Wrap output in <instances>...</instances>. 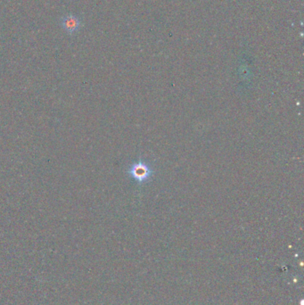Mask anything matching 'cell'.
Masks as SVG:
<instances>
[{
    "mask_svg": "<svg viewBox=\"0 0 304 305\" xmlns=\"http://www.w3.org/2000/svg\"><path fill=\"white\" fill-rule=\"evenodd\" d=\"M61 22L62 28L69 34H74L78 32L81 25L79 18L74 15H67L62 17Z\"/></svg>",
    "mask_w": 304,
    "mask_h": 305,
    "instance_id": "1",
    "label": "cell"
},
{
    "mask_svg": "<svg viewBox=\"0 0 304 305\" xmlns=\"http://www.w3.org/2000/svg\"><path fill=\"white\" fill-rule=\"evenodd\" d=\"M130 175L134 177L137 180L143 181L145 179H147L149 177V175L151 174V172L149 170V168L144 164V163H137L135 165L130 168Z\"/></svg>",
    "mask_w": 304,
    "mask_h": 305,
    "instance_id": "2",
    "label": "cell"
}]
</instances>
